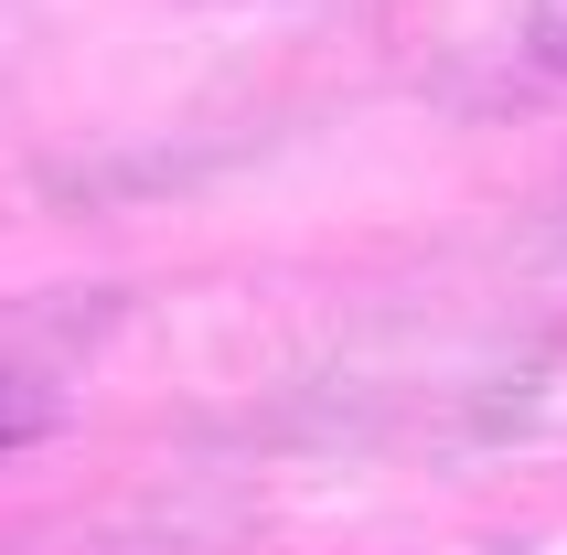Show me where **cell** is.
Listing matches in <instances>:
<instances>
[{
  "mask_svg": "<svg viewBox=\"0 0 567 555\" xmlns=\"http://www.w3.org/2000/svg\"><path fill=\"white\" fill-rule=\"evenodd\" d=\"M64 406H54V385L43 374H22V364H0V449H22V438H43Z\"/></svg>",
  "mask_w": 567,
  "mask_h": 555,
  "instance_id": "1",
  "label": "cell"
},
{
  "mask_svg": "<svg viewBox=\"0 0 567 555\" xmlns=\"http://www.w3.org/2000/svg\"><path fill=\"white\" fill-rule=\"evenodd\" d=\"M525 54L546 75H567V0H525Z\"/></svg>",
  "mask_w": 567,
  "mask_h": 555,
  "instance_id": "2",
  "label": "cell"
}]
</instances>
